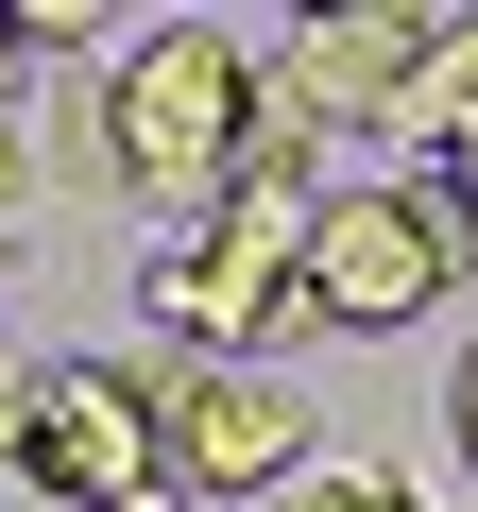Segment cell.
Segmentation results:
<instances>
[{
  "mask_svg": "<svg viewBox=\"0 0 478 512\" xmlns=\"http://www.w3.org/2000/svg\"><path fill=\"white\" fill-rule=\"evenodd\" d=\"M461 291V239L410 205V188H325V222H308V291H291V325L325 342H410L427 308Z\"/></svg>",
  "mask_w": 478,
  "mask_h": 512,
  "instance_id": "2",
  "label": "cell"
},
{
  "mask_svg": "<svg viewBox=\"0 0 478 512\" xmlns=\"http://www.w3.org/2000/svg\"><path fill=\"white\" fill-rule=\"evenodd\" d=\"M257 35H222V18H154V35H120L103 52V171L154 205V222H205L222 205V171H239V137H257Z\"/></svg>",
  "mask_w": 478,
  "mask_h": 512,
  "instance_id": "1",
  "label": "cell"
},
{
  "mask_svg": "<svg viewBox=\"0 0 478 512\" xmlns=\"http://www.w3.org/2000/svg\"><path fill=\"white\" fill-rule=\"evenodd\" d=\"M257 512H427V495H410L393 461H308V478H291V495H257Z\"/></svg>",
  "mask_w": 478,
  "mask_h": 512,
  "instance_id": "6",
  "label": "cell"
},
{
  "mask_svg": "<svg viewBox=\"0 0 478 512\" xmlns=\"http://www.w3.org/2000/svg\"><path fill=\"white\" fill-rule=\"evenodd\" d=\"M444 427H461V461H478V325H461V376H444Z\"/></svg>",
  "mask_w": 478,
  "mask_h": 512,
  "instance_id": "9",
  "label": "cell"
},
{
  "mask_svg": "<svg viewBox=\"0 0 478 512\" xmlns=\"http://www.w3.org/2000/svg\"><path fill=\"white\" fill-rule=\"evenodd\" d=\"M291 86H308V120L325 137H444V18L427 0H359V18H308L291 52H274Z\"/></svg>",
  "mask_w": 478,
  "mask_h": 512,
  "instance_id": "5",
  "label": "cell"
},
{
  "mask_svg": "<svg viewBox=\"0 0 478 512\" xmlns=\"http://www.w3.org/2000/svg\"><path fill=\"white\" fill-rule=\"evenodd\" d=\"M154 444H171V495L257 512L308 478V393L274 359H154Z\"/></svg>",
  "mask_w": 478,
  "mask_h": 512,
  "instance_id": "3",
  "label": "cell"
},
{
  "mask_svg": "<svg viewBox=\"0 0 478 512\" xmlns=\"http://www.w3.org/2000/svg\"><path fill=\"white\" fill-rule=\"evenodd\" d=\"M18 205H35V137L0 120V222H18Z\"/></svg>",
  "mask_w": 478,
  "mask_h": 512,
  "instance_id": "11",
  "label": "cell"
},
{
  "mask_svg": "<svg viewBox=\"0 0 478 512\" xmlns=\"http://www.w3.org/2000/svg\"><path fill=\"white\" fill-rule=\"evenodd\" d=\"M478 120V18H444V137Z\"/></svg>",
  "mask_w": 478,
  "mask_h": 512,
  "instance_id": "8",
  "label": "cell"
},
{
  "mask_svg": "<svg viewBox=\"0 0 478 512\" xmlns=\"http://www.w3.org/2000/svg\"><path fill=\"white\" fill-rule=\"evenodd\" d=\"M18 478L52 512H171V444H154V359H52Z\"/></svg>",
  "mask_w": 478,
  "mask_h": 512,
  "instance_id": "4",
  "label": "cell"
},
{
  "mask_svg": "<svg viewBox=\"0 0 478 512\" xmlns=\"http://www.w3.org/2000/svg\"><path fill=\"white\" fill-rule=\"evenodd\" d=\"M18 86H35V35H18V0H0V120H18Z\"/></svg>",
  "mask_w": 478,
  "mask_h": 512,
  "instance_id": "10",
  "label": "cell"
},
{
  "mask_svg": "<svg viewBox=\"0 0 478 512\" xmlns=\"http://www.w3.org/2000/svg\"><path fill=\"white\" fill-rule=\"evenodd\" d=\"M18 427H35V376H18V359H0V461H18Z\"/></svg>",
  "mask_w": 478,
  "mask_h": 512,
  "instance_id": "12",
  "label": "cell"
},
{
  "mask_svg": "<svg viewBox=\"0 0 478 512\" xmlns=\"http://www.w3.org/2000/svg\"><path fill=\"white\" fill-rule=\"evenodd\" d=\"M52 188H120V171H103V103H86V86L52 103Z\"/></svg>",
  "mask_w": 478,
  "mask_h": 512,
  "instance_id": "7",
  "label": "cell"
}]
</instances>
